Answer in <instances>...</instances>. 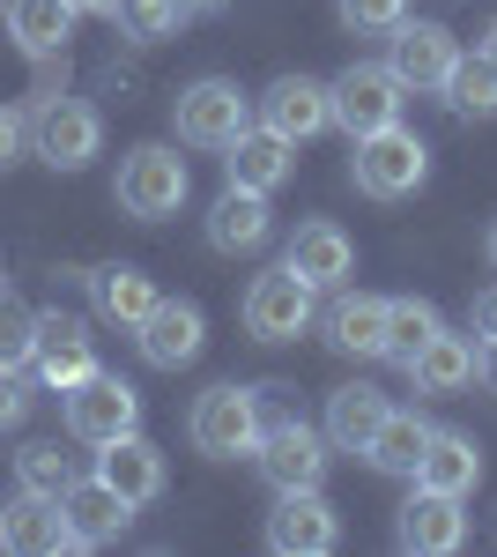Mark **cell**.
<instances>
[{
    "label": "cell",
    "mask_w": 497,
    "mask_h": 557,
    "mask_svg": "<svg viewBox=\"0 0 497 557\" xmlns=\"http://www.w3.org/2000/svg\"><path fill=\"white\" fill-rule=\"evenodd\" d=\"M327 431L305 424L290 401H283V386H260V446H252V469L268 475L275 491H320L327 483Z\"/></svg>",
    "instance_id": "1"
},
{
    "label": "cell",
    "mask_w": 497,
    "mask_h": 557,
    "mask_svg": "<svg viewBox=\"0 0 497 557\" xmlns=\"http://www.w3.org/2000/svg\"><path fill=\"white\" fill-rule=\"evenodd\" d=\"M30 157L52 164V172H89V164L104 157V120H97V104L67 97V89H38V104H30Z\"/></svg>",
    "instance_id": "2"
},
{
    "label": "cell",
    "mask_w": 497,
    "mask_h": 557,
    "mask_svg": "<svg viewBox=\"0 0 497 557\" xmlns=\"http://www.w3.org/2000/svg\"><path fill=\"white\" fill-rule=\"evenodd\" d=\"M186 194H194V172H186V157H178L171 141H141V149H126L112 201H120L134 223H164V215H178V209H186Z\"/></svg>",
    "instance_id": "3"
},
{
    "label": "cell",
    "mask_w": 497,
    "mask_h": 557,
    "mask_svg": "<svg viewBox=\"0 0 497 557\" xmlns=\"http://www.w3.org/2000/svg\"><path fill=\"white\" fill-rule=\"evenodd\" d=\"M186 438H194V454H208V461H238V454H252V446H260V386L215 380L208 394H194Z\"/></svg>",
    "instance_id": "4"
},
{
    "label": "cell",
    "mask_w": 497,
    "mask_h": 557,
    "mask_svg": "<svg viewBox=\"0 0 497 557\" xmlns=\"http://www.w3.org/2000/svg\"><path fill=\"white\" fill-rule=\"evenodd\" d=\"M349 178H357V194H372V201H409L415 186L431 178V149L394 120V127L349 141Z\"/></svg>",
    "instance_id": "5"
},
{
    "label": "cell",
    "mask_w": 497,
    "mask_h": 557,
    "mask_svg": "<svg viewBox=\"0 0 497 557\" xmlns=\"http://www.w3.org/2000/svg\"><path fill=\"white\" fill-rule=\"evenodd\" d=\"M171 127H178V141H186V149H231V141L252 127V97L231 83V75H201V83L178 89Z\"/></svg>",
    "instance_id": "6"
},
{
    "label": "cell",
    "mask_w": 497,
    "mask_h": 557,
    "mask_svg": "<svg viewBox=\"0 0 497 557\" xmlns=\"http://www.w3.org/2000/svg\"><path fill=\"white\" fill-rule=\"evenodd\" d=\"M60 417H67V438H83V446H112L126 431H141V394L120 380V372H89L83 386H67L60 394Z\"/></svg>",
    "instance_id": "7"
},
{
    "label": "cell",
    "mask_w": 497,
    "mask_h": 557,
    "mask_svg": "<svg viewBox=\"0 0 497 557\" xmlns=\"http://www.w3.org/2000/svg\"><path fill=\"white\" fill-rule=\"evenodd\" d=\"M401 97H409V89L394 83V67H386V60H349V67L327 83L334 127L349 134V141H364V134L394 127V120H401Z\"/></svg>",
    "instance_id": "8"
},
{
    "label": "cell",
    "mask_w": 497,
    "mask_h": 557,
    "mask_svg": "<svg viewBox=\"0 0 497 557\" xmlns=\"http://www.w3.org/2000/svg\"><path fill=\"white\" fill-rule=\"evenodd\" d=\"M312 283L297 275V268H268V275H252L246 283V335L252 343H297L305 327H312Z\"/></svg>",
    "instance_id": "9"
},
{
    "label": "cell",
    "mask_w": 497,
    "mask_h": 557,
    "mask_svg": "<svg viewBox=\"0 0 497 557\" xmlns=\"http://www.w3.org/2000/svg\"><path fill=\"white\" fill-rule=\"evenodd\" d=\"M260 543L275 557H327L341 543V513L320 491H275V513L260 528Z\"/></svg>",
    "instance_id": "10"
},
{
    "label": "cell",
    "mask_w": 497,
    "mask_h": 557,
    "mask_svg": "<svg viewBox=\"0 0 497 557\" xmlns=\"http://www.w3.org/2000/svg\"><path fill=\"white\" fill-rule=\"evenodd\" d=\"M460 45L446 23H394L386 30V67H394V83L415 89V97H438L446 89V75H453Z\"/></svg>",
    "instance_id": "11"
},
{
    "label": "cell",
    "mask_w": 497,
    "mask_h": 557,
    "mask_svg": "<svg viewBox=\"0 0 497 557\" xmlns=\"http://www.w3.org/2000/svg\"><path fill=\"white\" fill-rule=\"evenodd\" d=\"M8 38L15 52L45 75V89H60L52 75L67 67V38H75V8L67 0H8Z\"/></svg>",
    "instance_id": "12"
},
{
    "label": "cell",
    "mask_w": 497,
    "mask_h": 557,
    "mask_svg": "<svg viewBox=\"0 0 497 557\" xmlns=\"http://www.w3.org/2000/svg\"><path fill=\"white\" fill-rule=\"evenodd\" d=\"M468 498H446V491H423L415 483L409 506L394 513V543L409 557H453L460 543H468V513H460Z\"/></svg>",
    "instance_id": "13"
},
{
    "label": "cell",
    "mask_w": 497,
    "mask_h": 557,
    "mask_svg": "<svg viewBox=\"0 0 497 557\" xmlns=\"http://www.w3.org/2000/svg\"><path fill=\"white\" fill-rule=\"evenodd\" d=\"M30 372L52 394H67V386H83L97 372V343H89L83 312H38V357H30Z\"/></svg>",
    "instance_id": "14"
},
{
    "label": "cell",
    "mask_w": 497,
    "mask_h": 557,
    "mask_svg": "<svg viewBox=\"0 0 497 557\" xmlns=\"http://www.w3.org/2000/svg\"><path fill=\"white\" fill-rule=\"evenodd\" d=\"M60 513H67L75 550H104V543H120L126 528H134V506H126L104 475H75V483L60 491Z\"/></svg>",
    "instance_id": "15"
},
{
    "label": "cell",
    "mask_w": 497,
    "mask_h": 557,
    "mask_svg": "<svg viewBox=\"0 0 497 557\" xmlns=\"http://www.w3.org/2000/svg\"><path fill=\"white\" fill-rule=\"evenodd\" d=\"M134 343H141V357L157 364V372H178V364H194L208 343V320L194 298H157L149 305V320L134 327Z\"/></svg>",
    "instance_id": "16"
},
{
    "label": "cell",
    "mask_w": 497,
    "mask_h": 557,
    "mask_svg": "<svg viewBox=\"0 0 497 557\" xmlns=\"http://www.w3.org/2000/svg\"><path fill=\"white\" fill-rule=\"evenodd\" d=\"M97 475L120 491L126 506L141 513V506H157L171 491V469H164V446H149L141 431H126V438H112V446H97Z\"/></svg>",
    "instance_id": "17"
},
{
    "label": "cell",
    "mask_w": 497,
    "mask_h": 557,
    "mask_svg": "<svg viewBox=\"0 0 497 557\" xmlns=\"http://www.w3.org/2000/svg\"><path fill=\"white\" fill-rule=\"evenodd\" d=\"M260 127H275L283 141H312V134L334 127V104L320 75H275L268 97H260Z\"/></svg>",
    "instance_id": "18"
},
{
    "label": "cell",
    "mask_w": 497,
    "mask_h": 557,
    "mask_svg": "<svg viewBox=\"0 0 497 557\" xmlns=\"http://www.w3.org/2000/svg\"><path fill=\"white\" fill-rule=\"evenodd\" d=\"M0 550H23V557H60V550H75L60 498H45V491H15V498L0 506Z\"/></svg>",
    "instance_id": "19"
},
{
    "label": "cell",
    "mask_w": 497,
    "mask_h": 557,
    "mask_svg": "<svg viewBox=\"0 0 497 557\" xmlns=\"http://www.w3.org/2000/svg\"><path fill=\"white\" fill-rule=\"evenodd\" d=\"M283 268H297L312 290H341V283L357 275V246H349V231H341V223L312 215V223H297V231H290V253H283Z\"/></svg>",
    "instance_id": "20"
},
{
    "label": "cell",
    "mask_w": 497,
    "mask_h": 557,
    "mask_svg": "<svg viewBox=\"0 0 497 557\" xmlns=\"http://www.w3.org/2000/svg\"><path fill=\"white\" fill-rule=\"evenodd\" d=\"M275 238V209H268V194H252V186H223L215 201H208V246L215 253H260Z\"/></svg>",
    "instance_id": "21"
},
{
    "label": "cell",
    "mask_w": 497,
    "mask_h": 557,
    "mask_svg": "<svg viewBox=\"0 0 497 557\" xmlns=\"http://www.w3.org/2000/svg\"><path fill=\"white\" fill-rule=\"evenodd\" d=\"M290 172H297V141H283L275 127H246L223 149V178H231V186H252V194L290 186Z\"/></svg>",
    "instance_id": "22"
},
{
    "label": "cell",
    "mask_w": 497,
    "mask_h": 557,
    "mask_svg": "<svg viewBox=\"0 0 497 557\" xmlns=\"http://www.w3.org/2000/svg\"><path fill=\"white\" fill-rule=\"evenodd\" d=\"M386 409H394V401H386L378 386L349 380V386H334V394H327V424H320V431H327L334 454H364V446L378 438V424H386Z\"/></svg>",
    "instance_id": "23"
},
{
    "label": "cell",
    "mask_w": 497,
    "mask_h": 557,
    "mask_svg": "<svg viewBox=\"0 0 497 557\" xmlns=\"http://www.w3.org/2000/svg\"><path fill=\"white\" fill-rule=\"evenodd\" d=\"M409 483L446 491V498H468V491L483 483V446H475L468 431H431V446H423V461H415Z\"/></svg>",
    "instance_id": "24"
},
{
    "label": "cell",
    "mask_w": 497,
    "mask_h": 557,
    "mask_svg": "<svg viewBox=\"0 0 497 557\" xmlns=\"http://www.w3.org/2000/svg\"><path fill=\"white\" fill-rule=\"evenodd\" d=\"M327 343L341 357H386V298H364L341 283L327 305Z\"/></svg>",
    "instance_id": "25"
},
{
    "label": "cell",
    "mask_w": 497,
    "mask_h": 557,
    "mask_svg": "<svg viewBox=\"0 0 497 557\" xmlns=\"http://www.w3.org/2000/svg\"><path fill=\"white\" fill-rule=\"evenodd\" d=\"M83 283H89V305H97L104 320H120V327H141V320H149V305L164 298V290H157L141 268H126V260H112V268H89Z\"/></svg>",
    "instance_id": "26"
},
{
    "label": "cell",
    "mask_w": 497,
    "mask_h": 557,
    "mask_svg": "<svg viewBox=\"0 0 497 557\" xmlns=\"http://www.w3.org/2000/svg\"><path fill=\"white\" fill-rule=\"evenodd\" d=\"M409 386L415 394H468L475 386V343L468 335H431V343L415 349V364H409Z\"/></svg>",
    "instance_id": "27"
},
{
    "label": "cell",
    "mask_w": 497,
    "mask_h": 557,
    "mask_svg": "<svg viewBox=\"0 0 497 557\" xmlns=\"http://www.w3.org/2000/svg\"><path fill=\"white\" fill-rule=\"evenodd\" d=\"M431 431L415 409H386V424H378V438L364 446V461H372L378 475H415V461H423V446H431Z\"/></svg>",
    "instance_id": "28"
},
{
    "label": "cell",
    "mask_w": 497,
    "mask_h": 557,
    "mask_svg": "<svg viewBox=\"0 0 497 557\" xmlns=\"http://www.w3.org/2000/svg\"><path fill=\"white\" fill-rule=\"evenodd\" d=\"M438 97H446L453 120H497V67L483 60V52H460Z\"/></svg>",
    "instance_id": "29"
},
{
    "label": "cell",
    "mask_w": 497,
    "mask_h": 557,
    "mask_svg": "<svg viewBox=\"0 0 497 557\" xmlns=\"http://www.w3.org/2000/svg\"><path fill=\"white\" fill-rule=\"evenodd\" d=\"M438 327H446V320H438V305H431V298H386V364L409 372L415 349L431 343Z\"/></svg>",
    "instance_id": "30"
},
{
    "label": "cell",
    "mask_w": 497,
    "mask_h": 557,
    "mask_svg": "<svg viewBox=\"0 0 497 557\" xmlns=\"http://www.w3.org/2000/svg\"><path fill=\"white\" fill-rule=\"evenodd\" d=\"M178 23H186V0H120V8H112V30L134 38V45L178 38Z\"/></svg>",
    "instance_id": "31"
},
{
    "label": "cell",
    "mask_w": 497,
    "mask_h": 557,
    "mask_svg": "<svg viewBox=\"0 0 497 557\" xmlns=\"http://www.w3.org/2000/svg\"><path fill=\"white\" fill-rule=\"evenodd\" d=\"M75 483V469H67V454L52 446V438H30L23 454H15V491H45V498H60Z\"/></svg>",
    "instance_id": "32"
},
{
    "label": "cell",
    "mask_w": 497,
    "mask_h": 557,
    "mask_svg": "<svg viewBox=\"0 0 497 557\" xmlns=\"http://www.w3.org/2000/svg\"><path fill=\"white\" fill-rule=\"evenodd\" d=\"M30 357H38V312L0 290V364L8 372H30Z\"/></svg>",
    "instance_id": "33"
},
{
    "label": "cell",
    "mask_w": 497,
    "mask_h": 557,
    "mask_svg": "<svg viewBox=\"0 0 497 557\" xmlns=\"http://www.w3.org/2000/svg\"><path fill=\"white\" fill-rule=\"evenodd\" d=\"M334 15H341V30L372 38V30H394V23H409V0H334Z\"/></svg>",
    "instance_id": "34"
},
{
    "label": "cell",
    "mask_w": 497,
    "mask_h": 557,
    "mask_svg": "<svg viewBox=\"0 0 497 557\" xmlns=\"http://www.w3.org/2000/svg\"><path fill=\"white\" fill-rule=\"evenodd\" d=\"M30 157V112L23 104H0V172Z\"/></svg>",
    "instance_id": "35"
},
{
    "label": "cell",
    "mask_w": 497,
    "mask_h": 557,
    "mask_svg": "<svg viewBox=\"0 0 497 557\" xmlns=\"http://www.w3.org/2000/svg\"><path fill=\"white\" fill-rule=\"evenodd\" d=\"M23 417H30V394H23V372H8V364H0V431H15Z\"/></svg>",
    "instance_id": "36"
},
{
    "label": "cell",
    "mask_w": 497,
    "mask_h": 557,
    "mask_svg": "<svg viewBox=\"0 0 497 557\" xmlns=\"http://www.w3.org/2000/svg\"><path fill=\"white\" fill-rule=\"evenodd\" d=\"M468 335H475V343H483V335H497V283L468 305Z\"/></svg>",
    "instance_id": "37"
},
{
    "label": "cell",
    "mask_w": 497,
    "mask_h": 557,
    "mask_svg": "<svg viewBox=\"0 0 497 557\" xmlns=\"http://www.w3.org/2000/svg\"><path fill=\"white\" fill-rule=\"evenodd\" d=\"M475 380L497 394V335H483V343H475Z\"/></svg>",
    "instance_id": "38"
},
{
    "label": "cell",
    "mask_w": 497,
    "mask_h": 557,
    "mask_svg": "<svg viewBox=\"0 0 497 557\" xmlns=\"http://www.w3.org/2000/svg\"><path fill=\"white\" fill-rule=\"evenodd\" d=\"M67 8H75V15H104V23H112V8H120V0H67Z\"/></svg>",
    "instance_id": "39"
},
{
    "label": "cell",
    "mask_w": 497,
    "mask_h": 557,
    "mask_svg": "<svg viewBox=\"0 0 497 557\" xmlns=\"http://www.w3.org/2000/svg\"><path fill=\"white\" fill-rule=\"evenodd\" d=\"M475 52H483V60H490V67H497V23H490V30H483V45H475Z\"/></svg>",
    "instance_id": "40"
},
{
    "label": "cell",
    "mask_w": 497,
    "mask_h": 557,
    "mask_svg": "<svg viewBox=\"0 0 497 557\" xmlns=\"http://www.w3.org/2000/svg\"><path fill=\"white\" fill-rule=\"evenodd\" d=\"M483 253H490V268H497V215H490V231H483Z\"/></svg>",
    "instance_id": "41"
},
{
    "label": "cell",
    "mask_w": 497,
    "mask_h": 557,
    "mask_svg": "<svg viewBox=\"0 0 497 557\" xmlns=\"http://www.w3.org/2000/svg\"><path fill=\"white\" fill-rule=\"evenodd\" d=\"M194 8H223V0H186V15H194Z\"/></svg>",
    "instance_id": "42"
}]
</instances>
